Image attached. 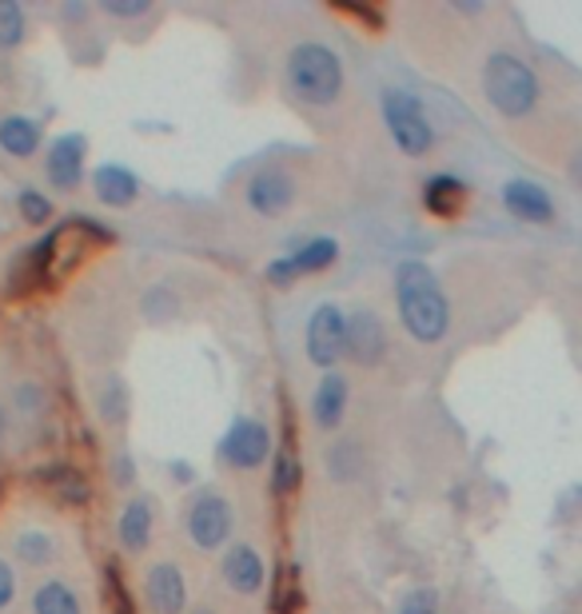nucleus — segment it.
<instances>
[{
  "label": "nucleus",
  "instance_id": "1",
  "mask_svg": "<svg viewBox=\"0 0 582 614\" xmlns=\"http://www.w3.org/2000/svg\"><path fill=\"white\" fill-rule=\"evenodd\" d=\"M396 295H399V315H403V327L416 335L419 344H435L448 335V295L439 288L435 271L419 260L399 263L396 271Z\"/></svg>",
  "mask_w": 582,
  "mask_h": 614
},
{
  "label": "nucleus",
  "instance_id": "2",
  "mask_svg": "<svg viewBox=\"0 0 582 614\" xmlns=\"http://www.w3.org/2000/svg\"><path fill=\"white\" fill-rule=\"evenodd\" d=\"M283 80L291 96H300L308 105H332L344 88V64L323 44H295L283 64Z\"/></svg>",
  "mask_w": 582,
  "mask_h": 614
},
{
  "label": "nucleus",
  "instance_id": "3",
  "mask_svg": "<svg viewBox=\"0 0 582 614\" xmlns=\"http://www.w3.org/2000/svg\"><path fill=\"white\" fill-rule=\"evenodd\" d=\"M483 93L510 120H519V116H527L530 108L539 105V80H535V73L519 56L510 53H495L487 61V68H483Z\"/></svg>",
  "mask_w": 582,
  "mask_h": 614
},
{
  "label": "nucleus",
  "instance_id": "4",
  "mask_svg": "<svg viewBox=\"0 0 582 614\" xmlns=\"http://www.w3.org/2000/svg\"><path fill=\"white\" fill-rule=\"evenodd\" d=\"M384 116H387V128L396 136V144L403 148L407 157H423L427 148L435 144V128L427 120L423 105H419L416 96L407 93H391L384 96Z\"/></svg>",
  "mask_w": 582,
  "mask_h": 614
},
{
  "label": "nucleus",
  "instance_id": "5",
  "mask_svg": "<svg viewBox=\"0 0 582 614\" xmlns=\"http://www.w3.org/2000/svg\"><path fill=\"white\" fill-rule=\"evenodd\" d=\"M347 347V320L335 303H323L308 323V359L315 367H332Z\"/></svg>",
  "mask_w": 582,
  "mask_h": 614
},
{
  "label": "nucleus",
  "instance_id": "6",
  "mask_svg": "<svg viewBox=\"0 0 582 614\" xmlns=\"http://www.w3.org/2000/svg\"><path fill=\"white\" fill-rule=\"evenodd\" d=\"M268 451H271V435L260 419H239L236 428L224 435V443H219V455L239 471L260 467L263 459H268Z\"/></svg>",
  "mask_w": 582,
  "mask_h": 614
},
{
  "label": "nucleus",
  "instance_id": "7",
  "mask_svg": "<svg viewBox=\"0 0 582 614\" xmlns=\"http://www.w3.org/2000/svg\"><path fill=\"white\" fill-rule=\"evenodd\" d=\"M187 535L196 539V547H204V551H216V547H224L231 535V507L228 499H219V495H204V499L192 507V515H187Z\"/></svg>",
  "mask_w": 582,
  "mask_h": 614
},
{
  "label": "nucleus",
  "instance_id": "8",
  "mask_svg": "<svg viewBox=\"0 0 582 614\" xmlns=\"http://www.w3.org/2000/svg\"><path fill=\"white\" fill-rule=\"evenodd\" d=\"M335 256H340V244H335V240H312V244H303L295 256H283V260L271 263L268 280L271 283H283V288H288L295 276H308V271L332 268Z\"/></svg>",
  "mask_w": 582,
  "mask_h": 614
},
{
  "label": "nucleus",
  "instance_id": "9",
  "mask_svg": "<svg viewBox=\"0 0 582 614\" xmlns=\"http://www.w3.org/2000/svg\"><path fill=\"white\" fill-rule=\"evenodd\" d=\"M384 347H387V335H384L379 315L355 312L352 320H347V355H352L355 364H364V367L379 364Z\"/></svg>",
  "mask_w": 582,
  "mask_h": 614
},
{
  "label": "nucleus",
  "instance_id": "10",
  "mask_svg": "<svg viewBox=\"0 0 582 614\" xmlns=\"http://www.w3.org/2000/svg\"><path fill=\"white\" fill-rule=\"evenodd\" d=\"M144 599L157 614H180L184 611V574L172 567V562H160L148 571Z\"/></svg>",
  "mask_w": 582,
  "mask_h": 614
},
{
  "label": "nucleus",
  "instance_id": "11",
  "mask_svg": "<svg viewBox=\"0 0 582 614\" xmlns=\"http://www.w3.org/2000/svg\"><path fill=\"white\" fill-rule=\"evenodd\" d=\"M503 204H507L510 216L530 219V224H547V219H554L551 196H547L539 184H530V180H510V184L503 187Z\"/></svg>",
  "mask_w": 582,
  "mask_h": 614
},
{
  "label": "nucleus",
  "instance_id": "12",
  "mask_svg": "<svg viewBox=\"0 0 582 614\" xmlns=\"http://www.w3.org/2000/svg\"><path fill=\"white\" fill-rule=\"evenodd\" d=\"M291 200H295V187L283 172H260V176H251L248 184V204L260 216H283L291 208Z\"/></svg>",
  "mask_w": 582,
  "mask_h": 614
},
{
  "label": "nucleus",
  "instance_id": "13",
  "mask_svg": "<svg viewBox=\"0 0 582 614\" xmlns=\"http://www.w3.org/2000/svg\"><path fill=\"white\" fill-rule=\"evenodd\" d=\"M84 176V136H61L53 144V157H48V180L56 187H76Z\"/></svg>",
  "mask_w": 582,
  "mask_h": 614
},
{
  "label": "nucleus",
  "instance_id": "14",
  "mask_svg": "<svg viewBox=\"0 0 582 614\" xmlns=\"http://www.w3.org/2000/svg\"><path fill=\"white\" fill-rule=\"evenodd\" d=\"M224 579H228L231 591L239 594H251L263 586V559L251 547H231L224 554Z\"/></svg>",
  "mask_w": 582,
  "mask_h": 614
},
{
  "label": "nucleus",
  "instance_id": "15",
  "mask_svg": "<svg viewBox=\"0 0 582 614\" xmlns=\"http://www.w3.org/2000/svg\"><path fill=\"white\" fill-rule=\"evenodd\" d=\"M423 204L431 216L455 219V216H463V208H467V187L459 184L455 176H435V180H427Z\"/></svg>",
  "mask_w": 582,
  "mask_h": 614
},
{
  "label": "nucleus",
  "instance_id": "16",
  "mask_svg": "<svg viewBox=\"0 0 582 614\" xmlns=\"http://www.w3.org/2000/svg\"><path fill=\"white\" fill-rule=\"evenodd\" d=\"M93 187L96 196L105 200V204H112V208H125V204H132L136 192H140V184H136L132 172H125L120 164H105L93 172Z\"/></svg>",
  "mask_w": 582,
  "mask_h": 614
},
{
  "label": "nucleus",
  "instance_id": "17",
  "mask_svg": "<svg viewBox=\"0 0 582 614\" xmlns=\"http://www.w3.org/2000/svg\"><path fill=\"white\" fill-rule=\"evenodd\" d=\"M344 407H347V384L340 375H327V379L315 387V399H312L315 423H320V428H335L340 416H344Z\"/></svg>",
  "mask_w": 582,
  "mask_h": 614
},
{
  "label": "nucleus",
  "instance_id": "18",
  "mask_svg": "<svg viewBox=\"0 0 582 614\" xmlns=\"http://www.w3.org/2000/svg\"><path fill=\"white\" fill-rule=\"evenodd\" d=\"M41 144V125L29 120V116H9L0 120V148L12 152V157H32Z\"/></svg>",
  "mask_w": 582,
  "mask_h": 614
},
{
  "label": "nucleus",
  "instance_id": "19",
  "mask_svg": "<svg viewBox=\"0 0 582 614\" xmlns=\"http://www.w3.org/2000/svg\"><path fill=\"white\" fill-rule=\"evenodd\" d=\"M148 531H152V510H148V503H128L125 515H120V539H125L128 551H144L148 542Z\"/></svg>",
  "mask_w": 582,
  "mask_h": 614
},
{
  "label": "nucleus",
  "instance_id": "20",
  "mask_svg": "<svg viewBox=\"0 0 582 614\" xmlns=\"http://www.w3.org/2000/svg\"><path fill=\"white\" fill-rule=\"evenodd\" d=\"M303 594H300V574L295 567H280V579H276V599H271V611L276 614H300Z\"/></svg>",
  "mask_w": 582,
  "mask_h": 614
},
{
  "label": "nucleus",
  "instance_id": "21",
  "mask_svg": "<svg viewBox=\"0 0 582 614\" xmlns=\"http://www.w3.org/2000/svg\"><path fill=\"white\" fill-rule=\"evenodd\" d=\"M36 614H80V603L64 583H44L36 591Z\"/></svg>",
  "mask_w": 582,
  "mask_h": 614
},
{
  "label": "nucleus",
  "instance_id": "22",
  "mask_svg": "<svg viewBox=\"0 0 582 614\" xmlns=\"http://www.w3.org/2000/svg\"><path fill=\"white\" fill-rule=\"evenodd\" d=\"M24 41V12L17 0H0V49H17Z\"/></svg>",
  "mask_w": 582,
  "mask_h": 614
},
{
  "label": "nucleus",
  "instance_id": "23",
  "mask_svg": "<svg viewBox=\"0 0 582 614\" xmlns=\"http://www.w3.org/2000/svg\"><path fill=\"white\" fill-rule=\"evenodd\" d=\"M295 483H300V463H295V451L283 448L280 459H276V491H295Z\"/></svg>",
  "mask_w": 582,
  "mask_h": 614
},
{
  "label": "nucleus",
  "instance_id": "24",
  "mask_svg": "<svg viewBox=\"0 0 582 614\" xmlns=\"http://www.w3.org/2000/svg\"><path fill=\"white\" fill-rule=\"evenodd\" d=\"M17 551H21V559H29V562H44L48 554H53V542L44 539V535H21Z\"/></svg>",
  "mask_w": 582,
  "mask_h": 614
},
{
  "label": "nucleus",
  "instance_id": "25",
  "mask_svg": "<svg viewBox=\"0 0 582 614\" xmlns=\"http://www.w3.org/2000/svg\"><path fill=\"white\" fill-rule=\"evenodd\" d=\"M21 216L29 219V224H44V219L53 216V204L44 196H36V192H24L21 196Z\"/></svg>",
  "mask_w": 582,
  "mask_h": 614
},
{
  "label": "nucleus",
  "instance_id": "26",
  "mask_svg": "<svg viewBox=\"0 0 582 614\" xmlns=\"http://www.w3.org/2000/svg\"><path fill=\"white\" fill-rule=\"evenodd\" d=\"M105 9L112 12V17H144L148 4H144V0H136V4H116V0H108Z\"/></svg>",
  "mask_w": 582,
  "mask_h": 614
},
{
  "label": "nucleus",
  "instance_id": "27",
  "mask_svg": "<svg viewBox=\"0 0 582 614\" xmlns=\"http://www.w3.org/2000/svg\"><path fill=\"white\" fill-rule=\"evenodd\" d=\"M9 599H12V571H9V562L0 559V611L9 606Z\"/></svg>",
  "mask_w": 582,
  "mask_h": 614
},
{
  "label": "nucleus",
  "instance_id": "28",
  "mask_svg": "<svg viewBox=\"0 0 582 614\" xmlns=\"http://www.w3.org/2000/svg\"><path fill=\"white\" fill-rule=\"evenodd\" d=\"M403 614H435L431 606H427V599H416V603H407Z\"/></svg>",
  "mask_w": 582,
  "mask_h": 614
},
{
  "label": "nucleus",
  "instance_id": "29",
  "mask_svg": "<svg viewBox=\"0 0 582 614\" xmlns=\"http://www.w3.org/2000/svg\"><path fill=\"white\" fill-rule=\"evenodd\" d=\"M0 435H4V416H0Z\"/></svg>",
  "mask_w": 582,
  "mask_h": 614
},
{
  "label": "nucleus",
  "instance_id": "30",
  "mask_svg": "<svg viewBox=\"0 0 582 614\" xmlns=\"http://www.w3.org/2000/svg\"><path fill=\"white\" fill-rule=\"evenodd\" d=\"M192 614H212V611H192Z\"/></svg>",
  "mask_w": 582,
  "mask_h": 614
}]
</instances>
